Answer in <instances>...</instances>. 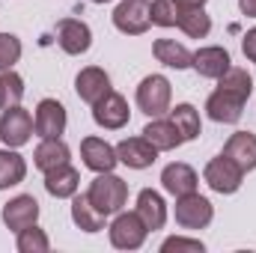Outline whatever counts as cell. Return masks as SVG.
I'll list each match as a JSON object with an SVG mask.
<instances>
[{"mask_svg": "<svg viewBox=\"0 0 256 253\" xmlns=\"http://www.w3.org/2000/svg\"><path fill=\"white\" fill-rule=\"evenodd\" d=\"M15 236H18V238H15V248H18L21 253H48L51 250V238H48V232H45L42 226H36V224L18 230Z\"/></svg>", "mask_w": 256, "mask_h": 253, "instance_id": "cell-28", "label": "cell"}, {"mask_svg": "<svg viewBox=\"0 0 256 253\" xmlns=\"http://www.w3.org/2000/svg\"><path fill=\"white\" fill-rule=\"evenodd\" d=\"M202 179H206V185L214 190V194H236V190L242 188V182H244V170L232 158H226L220 152L218 158H212L206 164Z\"/></svg>", "mask_w": 256, "mask_h": 253, "instance_id": "cell-5", "label": "cell"}, {"mask_svg": "<svg viewBox=\"0 0 256 253\" xmlns=\"http://www.w3.org/2000/svg\"><path fill=\"white\" fill-rule=\"evenodd\" d=\"M72 220H74V226L84 230V232H102L108 218L90 202L86 194H74V196H72Z\"/></svg>", "mask_w": 256, "mask_h": 253, "instance_id": "cell-23", "label": "cell"}, {"mask_svg": "<svg viewBox=\"0 0 256 253\" xmlns=\"http://www.w3.org/2000/svg\"><path fill=\"white\" fill-rule=\"evenodd\" d=\"M230 66H232V57H230L226 48L208 45V48H200V51L194 54L191 68H196V74H202V78L218 80V78H224V74L230 72Z\"/></svg>", "mask_w": 256, "mask_h": 253, "instance_id": "cell-17", "label": "cell"}, {"mask_svg": "<svg viewBox=\"0 0 256 253\" xmlns=\"http://www.w3.org/2000/svg\"><path fill=\"white\" fill-rule=\"evenodd\" d=\"M68 158H72V149L63 143V137H42V143H39L36 152H33V164H36V170H42V173L68 164Z\"/></svg>", "mask_w": 256, "mask_h": 253, "instance_id": "cell-20", "label": "cell"}, {"mask_svg": "<svg viewBox=\"0 0 256 253\" xmlns=\"http://www.w3.org/2000/svg\"><path fill=\"white\" fill-rule=\"evenodd\" d=\"M80 158L92 173H110L120 158H116V146H110L102 137H84L80 140Z\"/></svg>", "mask_w": 256, "mask_h": 253, "instance_id": "cell-12", "label": "cell"}, {"mask_svg": "<svg viewBox=\"0 0 256 253\" xmlns=\"http://www.w3.org/2000/svg\"><path fill=\"white\" fill-rule=\"evenodd\" d=\"M185 36L191 39H206L208 30H212V18L206 15L202 6H182L179 9V24H176Z\"/></svg>", "mask_w": 256, "mask_h": 253, "instance_id": "cell-26", "label": "cell"}, {"mask_svg": "<svg viewBox=\"0 0 256 253\" xmlns=\"http://www.w3.org/2000/svg\"><path fill=\"white\" fill-rule=\"evenodd\" d=\"M170 120L176 122L179 128V134H182V140L188 143V140H196L200 134H202V126H200V114H196V108L194 104H176V108H170Z\"/></svg>", "mask_w": 256, "mask_h": 253, "instance_id": "cell-27", "label": "cell"}, {"mask_svg": "<svg viewBox=\"0 0 256 253\" xmlns=\"http://www.w3.org/2000/svg\"><path fill=\"white\" fill-rule=\"evenodd\" d=\"M108 232H110V244L116 250H137V248H143V242L149 236V230L137 212H116Z\"/></svg>", "mask_w": 256, "mask_h": 253, "instance_id": "cell-4", "label": "cell"}, {"mask_svg": "<svg viewBox=\"0 0 256 253\" xmlns=\"http://www.w3.org/2000/svg\"><path fill=\"white\" fill-rule=\"evenodd\" d=\"M33 126H36V134H39V137H63L66 126H68L66 108L57 98H42V102L36 104Z\"/></svg>", "mask_w": 256, "mask_h": 253, "instance_id": "cell-11", "label": "cell"}, {"mask_svg": "<svg viewBox=\"0 0 256 253\" xmlns=\"http://www.w3.org/2000/svg\"><path fill=\"white\" fill-rule=\"evenodd\" d=\"M182 6H206V0H179Z\"/></svg>", "mask_w": 256, "mask_h": 253, "instance_id": "cell-35", "label": "cell"}, {"mask_svg": "<svg viewBox=\"0 0 256 253\" xmlns=\"http://www.w3.org/2000/svg\"><path fill=\"white\" fill-rule=\"evenodd\" d=\"M21 98H24V78L12 68L0 72V110L15 108Z\"/></svg>", "mask_w": 256, "mask_h": 253, "instance_id": "cell-29", "label": "cell"}, {"mask_svg": "<svg viewBox=\"0 0 256 253\" xmlns=\"http://www.w3.org/2000/svg\"><path fill=\"white\" fill-rule=\"evenodd\" d=\"M116 158L120 164H126L131 170H146L158 161V149L140 134V137H126L120 146H116Z\"/></svg>", "mask_w": 256, "mask_h": 253, "instance_id": "cell-13", "label": "cell"}, {"mask_svg": "<svg viewBox=\"0 0 256 253\" xmlns=\"http://www.w3.org/2000/svg\"><path fill=\"white\" fill-rule=\"evenodd\" d=\"M143 137L158 149V152H170V149H176V146H182L185 140H182V134H179V128L176 122L167 116V120H161V116H152V122L143 128Z\"/></svg>", "mask_w": 256, "mask_h": 253, "instance_id": "cell-21", "label": "cell"}, {"mask_svg": "<svg viewBox=\"0 0 256 253\" xmlns=\"http://www.w3.org/2000/svg\"><path fill=\"white\" fill-rule=\"evenodd\" d=\"M57 45L63 48L66 54L72 57H80L90 51L92 45V30L80 21V18H63L57 24Z\"/></svg>", "mask_w": 256, "mask_h": 253, "instance_id": "cell-10", "label": "cell"}, {"mask_svg": "<svg viewBox=\"0 0 256 253\" xmlns=\"http://www.w3.org/2000/svg\"><path fill=\"white\" fill-rule=\"evenodd\" d=\"M36 220H39V202H36L33 194H18V196H12V200L3 206V224H6V230H12V232L30 226V224H36Z\"/></svg>", "mask_w": 256, "mask_h": 253, "instance_id": "cell-15", "label": "cell"}, {"mask_svg": "<svg viewBox=\"0 0 256 253\" xmlns=\"http://www.w3.org/2000/svg\"><path fill=\"white\" fill-rule=\"evenodd\" d=\"M21 39L15 33H0V72L12 68V66L21 60Z\"/></svg>", "mask_w": 256, "mask_h": 253, "instance_id": "cell-31", "label": "cell"}, {"mask_svg": "<svg viewBox=\"0 0 256 253\" xmlns=\"http://www.w3.org/2000/svg\"><path fill=\"white\" fill-rule=\"evenodd\" d=\"M33 131H36L33 116H30V110H24L21 104L6 108V110L0 114V140H3L6 146H12V149L27 146L30 137H33Z\"/></svg>", "mask_w": 256, "mask_h": 253, "instance_id": "cell-7", "label": "cell"}, {"mask_svg": "<svg viewBox=\"0 0 256 253\" xmlns=\"http://www.w3.org/2000/svg\"><path fill=\"white\" fill-rule=\"evenodd\" d=\"M179 9H182L179 0H155L149 6V18L158 27H176L179 24Z\"/></svg>", "mask_w": 256, "mask_h": 253, "instance_id": "cell-30", "label": "cell"}, {"mask_svg": "<svg viewBox=\"0 0 256 253\" xmlns=\"http://www.w3.org/2000/svg\"><path fill=\"white\" fill-rule=\"evenodd\" d=\"M242 51H244V57L256 63V27H250L244 36H242Z\"/></svg>", "mask_w": 256, "mask_h": 253, "instance_id": "cell-33", "label": "cell"}, {"mask_svg": "<svg viewBox=\"0 0 256 253\" xmlns=\"http://www.w3.org/2000/svg\"><path fill=\"white\" fill-rule=\"evenodd\" d=\"M224 155L232 158L244 173L256 170V134L254 131H236V134H230V140L224 146Z\"/></svg>", "mask_w": 256, "mask_h": 253, "instance_id": "cell-19", "label": "cell"}, {"mask_svg": "<svg viewBox=\"0 0 256 253\" xmlns=\"http://www.w3.org/2000/svg\"><path fill=\"white\" fill-rule=\"evenodd\" d=\"M152 54H155L158 63H164L167 68H179V72L191 68V63H194V54L182 42H176V39H155Z\"/></svg>", "mask_w": 256, "mask_h": 253, "instance_id": "cell-24", "label": "cell"}, {"mask_svg": "<svg viewBox=\"0 0 256 253\" xmlns=\"http://www.w3.org/2000/svg\"><path fill=\"white\" fill-rule=\"evenodd\" d=\"M254 92V78L248 74V68H236L230 66V72L224 78H218V90L206 98V114L214 122L224 126H236L244 114V104Z\"/></svg>", "mask_w": 256, "mask_h": 253, "instance_id": "cell-1", "label": "cell"}, {"mask_svg": "<svg viewBox=\"0 0 256 253\" xmlns=\"http://www.w3.org/2000/svg\"><path fill=\"white\" fill-rule=\"evenodd\" d=\"M238 9H242L248 18H256V0H238Z\"/></svg>", "mask_w": 256, "mask_h": 253, "instance_id": "cell-34", "label": "cell"}, {"mask_svg": "<svg viewBox=\"0 0 256 253\" xmlns=\"http://www.w3.org/2000/svg\"><path fill=\"white\" fill-rule=\"evenodd\" d=\"M92 3H110V0H92Z\"/></svg>", "mask_w": 256, "mask_h": 253, "instance_id": "cell-36", "label": "cell"}, {"mask_svg": "<svg viewBox=\"0 0 256 253\" xmlns=\"http://www.w3.org/2000/svg\"><path fill=\"white\" fill-rule=\"evenodd\" d=\"M149 3L146 0H122L114 9V27L126 36H143L149 30Z\"/></svg>", "mask_w": 256, "mask_h": 253, "instance_id": "cell-9", "label": "cell"}, {"mask_svg": "<svg viewBox=\"0 0 256 253\" xmlns=\"http://www.w3.org/2000/svg\"><path fill=\"white\" fill-rule=\"evenodd\" d=\"M176 224L182 230H206L214 218V206L202 196V194H185V196H176Z\"/></svg>", "mask_w": 256, "mask_h": 253, "instance_id": "cell-6", "label": "cell"}, {"mask_svg": "<svg viewBox=\"0 0 256 253\" xmlns=\"http://www.w3.org/2000/svg\"><path fill=\"white\" fill-rule=\"evenodd\" d=\"M134 212L140 214V220L146 224L149 232H155V230H161L167 224V202H164V196L158 190L152 188H143L137 194V208Z\"/></svg>", "mask_w": 256, "mask_h": 253, "instance_id": "cell-18", "label": "cell"}, {"mask_svg": "<svg viewBox=\"0 0 256 253\" xmlns=\"http://www.w3.org/2000/svg\"><path fill=\"white\" fill-rule=\"evenodd\" d=\"M206 244L200 238H185V236H170L161 242V253H202Z\"/></svg>", "mask_w": 256, "mask_h": 253, "instance_id": "cell-32", "label": "cell"}, {"mask_svg": "<svg viewBox=\"0 0 256 253\" xmlns=\"http://www.w3.org/2000/svg\"><path fill=\"white\" fill-rule=\"evenodd\" d=\"M92 120H96V126L104 128V131H120V128H126L128 120H131V108H128V102L120 92L110 90L104 98H98V102L92 104Z\"/></svg>", "mask_w": 256, "mask_h": 253, "instance_id": "cell-8", "label": "cell"}, {"mask_svg": "<svg viewBox=\"0 0 256 253\" xmlns=\"http://www.w3.org/2000/svg\"><path fill=\"white\" fill-rule=\"evenodd\" d=\"M170 98H173V86L164 74H146L137 84V108L146 116H164L170 110Z\"/></svg>", "mask_w": 256, "mask_h": 253, "instance_id": "cell-3", "label": "cell"}, {"mask_svg": "<svg viewBox=\"0 0 256 253\" xmlns=\"http://www.w3.org/2000/svg\"><path fill=\"white\" fill-rule=\"evenodd\" d=\"M86 196H90V202H92L104 218H110V214L122 212V206L128 202V182L120 179L114 170H110V173H98V176L90 182Z\"/></svg>", "mask_w": 256, "mask_h": 253, "instance_id": "cell-2", "label": "cell"}, {"mask_svg": "<svg viewBox=\"0 0 256 253\" xmlns=\"http://www.w3.org/2000/svg\"><path fill=\"white\" fill-rule=\"evenodd\" d=\"M80 188V173L72 167V164H63V167H54L45 173V190L57 200H66V196H74Z\"/></svg>", "mask_w": 256, "mask_h": 253, "instance_id": "cell-22", "label": "cell"}, {"mask_svg": "<svg viewBox=\"0 0 256 253\" xmlns=\"http://www.w3.org/2000/svg\"><path fill=\"white\" fill-rule=\"evenodd\" d=\"M74 92L80 96V102L96 104L98 98H104L110 92V74L104 68H98V66H86L74 78Z\"/></svg>", "mask_w": 256, "mask_h": 253, "instance_id": "cell-14", "label": "cell"}, {"mask_svg": "<svg viewBox=\"0 0 256 253\" xmlns=\"http://www.w3.org/2000/svg\"><path fill=\"white\" fill-rule=\"evenodd\" d=\"M161 185L170 196H185V194H194L196 185H200V176L191 164L185 161H173L161 170Z\"/></svg>", "mask_w": 256, "mask_h": 253, "instance_id": "cell-16", "label": "cell"}, {"mask_svg": "<svg viewBox=\"0 0 256 253\" xmlns=\"http://www.w3.org/2000/svg\"><path fill=\"white\" fill-rule=\"evenodd\" d=\"M24 176H27V161H24L12 146L0 149V190L21 185Z\"/></svg>", "mask_w": 256, "mask_h": 253, "instance_id": "cell-25", "label": "cell"}]
</instances>
